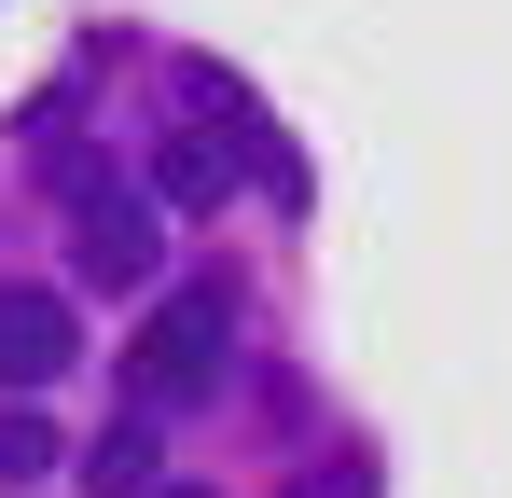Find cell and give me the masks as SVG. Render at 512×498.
Returning <instances> with one entry per match:
<instances>
[{
    "label": "cell",
    "instance_id": "6da1fadb",
    "mask_svg": "<svg viewBox=\"0 0 512 498\" xmlns=\"http://www.w3.org/2000/svg\"><path fill=\"white\" fill-rule=\"evenodd\" d=\"M222 374H236V291H222V277L153 291V319H139V346H125V402L139 415H194Z\"/></svg>",
    "mask_w": 512,
    "mask_h": 498
},
{
    "label": "cell",
    "instance_id": "7a4b0ae2",
    "mask_svg": "<svg viewBox=\"0 0 512 498\" xmlns=\"http://www.w3.org/2000/svg\"><path fill=\"white\" fill-rule=\"evenodd\" d=\"M56 194H70V263H84V291H153V277H167V208H153V194H125L97 153H56Z\"/></svg>",
    "mask_w": 512,
    "mask_h": 498
},
{
    "label": "cell",
    "instance_id": "3957f363",
    "mask_svg": "<svg viewBox=\"0 0 512 498\" xmlns=\"http://www.w3.org/2000/svg\"><path fill=\"white\" fill-rule=\"evenodd\" d=\"M70 346H84V332H70V291L0 277V388H28V402H42V388L70 374Z\"/></svg>",
    "mask_w": 512,
    "mask_h": 498
},
{
    "label": "cell",
    "instance_id": "277c9868",
    "mask_svg": "<svg viewBox=\"0 0 512 498\" xmlns=\"http://www.w3.org/2000/svg\"><path fill=\"white\" fill-rule=\"evenodd\" d=\"M153 194H167V208L236 194V125H222V97H194V125H180V139H153Z\"/></svg>",
    "mask_w": 512,
    "mask_h": 498
},
{
    "label": "cell",
    "instance_id": "5b68a950",
    "mask_svg": "<svg viewBox=\"0 0 512 498\" xmlns=\"http://www.w3.org/2000/svg\"><path fill=\"white\" fill-rule=\"evenodd\" d=\"M42 471H56V415L28 402V388H0V498L42 485Z\"/></svg>",
    "mask_w": 512,
    "mask_h": 498
},
{
    "label": "cell",
    "instance_id": "8992f818",
    "mask_svg": "<svg viewBox=\"0 0 512 498\" xmlns=\"http://www.w3.org/2000/svg\"><path fill=\"white\" fill-rule=\"evenodd\" d=\"M84 471H97V498H153V485H167V457H153V415H125V429L97 443Z\"/></svg>",
    "mask_w": 512,
    "mask_h": 498
},
{
    "label": "cell",
    "instance_id": "52a82bcc",
    "mask_svg": "<svg viewBox=\"0 0 512 498\" xmlns=\"http://www.w3.org/2000/svg\"><path fill=\"white\" fill-rule=\"evenodd\" d=\"M153 498H208V485H153Z\"/></svg>",
    "mask_w": 512,
    "mask_h": 498
}]
</instances>
